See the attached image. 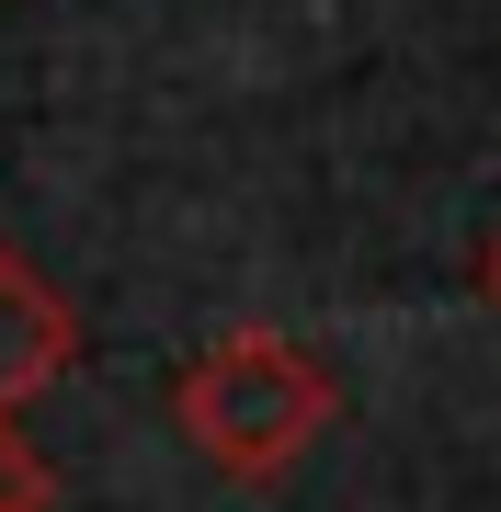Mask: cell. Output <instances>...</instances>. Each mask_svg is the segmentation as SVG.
<instances>
[{
  "label": "cell",
  "mask_w": 501,
  "mask_h": 512,
  "mask_svg": "<svg viewBox=\"0 0 501 512\" xmlns=\"http://www.w3.org/2000/svg\"><path fill=\"white\" fill-rule=\"evenodd\" d=\"M0 512H46V456L0 421Z\"/></svg>",
  "instance_id": "cell-3"
},
{
  "label": "cell",
  "mask_w": 501,
  "mask_h": 512,
  "mask_svg": "<svg viewBox=\"0 0 501 512\" xmlns=\"http://www.w3.org/2000/svg\"><path fill=\"white\" fill-rule=\"evenodd\" d=\"M171 421H183V444L205 467H228V478H274V467H297L308 444H319V421H331V365L297 342V330H217V342L183 365V387H171Z\"/></svg>",
  "instance_id": "cell-1"
},
{
  "label": "cell",
  "mask_w": 501,
  "mask_h": 512,
  "mask_svg": "<svg viewBox=\"0 0 501 512\" xmlns=\"http://www.w3.org/2000/svg\"><path fill=\"white\" fill-rule=\"evenodd\" d=\"M479 296L501 308V228H490V251H479Z\"/></svg>",
  "instance_id": "cell-4"
},
{
  "label": "cell",
  "mask_w": 501,
  "mask_h": 512,
  "mask_svg": "<svg viewBox=\"0 0 501 512\" xmlns=\"http://www.w3.org/2000/svg\"><path fill=\"white\" fill-rule=\"evenodd\" d=\"M80 365V319H69V296H57L23 251H0V421H12L35 387H57Z\"/></svg>",
  "instance_id": "cell-2"
}]
</instances>
